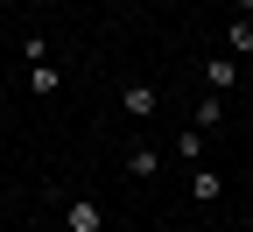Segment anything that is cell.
<instances>
[{
    "label": "cell",
    "mask_w": 253,
    "mask_h": 232,
    "mask_svg": "<svg viewBox=\"0 0 253 232\" xmlns=\"http://www.w3.org/2000/svg\"><path fill=\"white\" fill-rule=\"evenodd\" d=\"M99 7H106V0H99Z\"/></svg>",
    "instance_id": "11"
},
{
    "label": "cell",
    "mask_w": 253,
    "mask_h": 232,
    "mask_svg": "<svg viewBox=\"0 0 253 232\" xmlns=\"http://www.w3.org/2000/svg\"><path fill=\"white\" fill-rule=\"evenodd\" d=\"M162 162H169L162 148H148V141H141V148H126V176H141V183H148V176H162Z\"/></svg>",
    "instance_id": "7"
},
{
    "label": "cell",
    "mask_w": 253,
    "mask_h": 232,
    "mask_svg": "<svg viewBox=\"0 0 253 232\" xmlns=\"http://www.w3.org/2000/svg\"><path fill=\"white\" fill-rule=\"evenodd\" d=\"M56 85H63L56 63H28V92H36V98H56Z\"/></svg>",
    "instance_id": "9"
},
{
    "label": "cell",
    "mask_w": 253,
    "mask_h": 232,
    "mask_svg": "<svg viewBox=\"0 0 253 232\" xmlns=\"http://www.w3.org/2000/svg\"><path fill=\"white\" fill-rule=\"evenodd\" d=\"M225 56H253V14H232V28H225Z\"/></svg>",
    "instance_id": "8"
},
{
    "label": "cell",
    "mask_w": 253,
    "mask_h": 232,
    "mask_svg": "<svg viewBox=\"0 0 253 232\" xmlns=\"http://www.w3.org/2000/svg\"><path fill=\"white\" fill-rule=\"evenodd\" d=\"M63 225L71 232H106V211L91 204V197H71V204H63Z\"/></svg>",
    "instance_id": "4"
},
{
    "label": "cell",
    "mask_w": 253,
    "mask_h": 232,
    "mask_svg": "<svg viewBox=\"0 0 253 232\" xmlns=\"http://www.w3.org/2000/svg\"><path fill=\"white\" fill-rule=\"evenodd\" d=\"M190 127H197V134H218V127H225V98H218V92H204L197 106H190Z\"/></svg>",
    "instance_id": "5"
},
{
    "label": "cell",
    "mask_w": 253,
    "mask_h": 232,
    "mask_svg": "<svg viewBox=\"0 0 253 232\" xmlns=\"http://www.w3.org/2000/svg\"><path fill=\"white\" fill-rule=\"evenodd\" d=\"M218 197H225V176H218V169H204V162H197V169H190V204H218Z\"/></svg>",
    "instance_id": "3"
},
{
    "label": "cell",
    "mask_w": 253,
    "mask_h": 232,
    "mask_svg": "<svg viewBox=\"0 0 253 232\" xmlns=\"http://www.w3.org/2000/svg\"><path fill=\"white\" fill-rule=\"evenodd\" d=\"M120 106H126V120H155V106H162V92H155L148 78H126V85H120Z\"/></svg>",
    "instance_id": "1"
},
{
    "label": "cell",
    "mask_w": 253,
    "mask_h": 232,
    "mask_svg": "<svg viewBox=\"0 0 253 232\" xmlns=\"http://www.w3.org/2000/svg\"><path fill=\"white\" fill-rule=\"evenodd\" d=\"M232 85H239V56H204V92L232 98Z\"/></svg>",
    "instance_id": "2"
},
{
    "label": "cell",
    "mask_w": 253,
    "mask_h": 232,
    "mask_svg": "<svg viewBox=\"0 0 253 232\" xmlns=\"http://www.w3.org/2000/svg\"><path fill=\"white\" fill-rule=\"evenodd\" d=\"M239 14H253V0H239Z\"/></svg>",
    "instance_id": "10"
},
{
    "label": "cell",
    "mask_w": 253,
    "mask_h": 232,
    "mask_svg": "<svg viewBox=\"0 0 253 232\" xmlns=\"http://www.w3.org/2000/svg\"><path fill=\"white\" fill-rule=\"evenodd\" d=\"M204 141H211V134H197V127H176V141H169V155L183 162V169H197V162H204Z\"/></svg>",
    "instance_id": "6"
}]
</instances>
